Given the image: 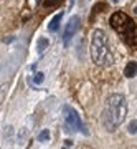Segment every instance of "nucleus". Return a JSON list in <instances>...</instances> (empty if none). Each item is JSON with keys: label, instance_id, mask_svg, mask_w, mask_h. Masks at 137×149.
Listing matches in <instances>:
<instances>
[{"label": "nucleus", "instance_id": "f257e3e1", "mask_svg": "<svg viewBox=\"0 0 137 149\" xmlns=\"http://www.w3.org/2000/svg\"><path fill=\"white\" fill-rule=\"evenodd\" d=\"M127 114L126 98L122 95H111L106 100V108L102 113V124L107 131H116Z\"/></svg>", "mask_w": 137, "mask_h": 149}, {"label": "nucleus", "instance_id": "f03ea898", "mask_svg": "<svg viewBox=\"0 0 137 149\" xmlns=\"http://www.w3.org/2000/svg\"><path fill=\"white\" fill-rule=\"evenodd\" d=\"M109 23L121 35V38L126 42V45L137 50V25L131 17L124 12H116L109 18Z\"/></svg>", "mask_w": 137, "mask_h": 149}, {"label": "nucleus", "instance_id": "7ed1b4c3", "mask_svg": "<svg viewBox=\"0 0 137 149\" xmlns=\"http://www.w3.org/2000/svg\"><path fill=\"white\" fill-rule=\"evenodd\" d=\"M91 58L98 66H109L114 63L111 50H109V40L102 30H94L91 38Z\"/></svg>", "mask_w": 137, "mask_h": 149}, {"label": "nucleus", "instance_id": "20e7f679", "mask_svg": "<svg viewBox=\"0 0 137 149\" xmlns=\"http://www.w3.org/2000/svg\"><path fill=\"white\" fill-rule=\"evenodd\" d=\"M63 119L66 123V126H68V131H81L83 134H89L88 128L84 126V123L81 121V118H79L78 111L71 106H63Z\"/></svg>", "mask_w": 137, "mask_h": 149}, {"label": "nucleus", "instance_id": "39448f33", "mask_svg": "<svg viewBox=\"0 0 137 149\" xmlns=\"http://www.w3.org/2000/svg\"><path fill=\"white\" fill-rule=\"evenodd\" d=\"M79 17L78 15H73L69 18V22L66 23V28H64V33H63V43L64 47H68L69 42H71V38L76 35V32L79 30Z\"/></svg>", "mask_w": 137, "mask_h": 149}, {"label": "nucleus", "instance_id": "423d86ee", "mask_svg": "<svg viewBox=\"0 0 137 149\" xmlns=\"http://www.w3.org/2000/svg\"><path fill=\"white\" fill-rule=\"evenodd\" d=\"M61 20H63V12H60V13H56V15L51 18V22L48 23V32H58V28H60V23H61Z\"/></svg>", "mask_w": 137, "mask_h": 149}, {"label": "nucleus", "instance_id": "0eeeda50", "mask_svg": "<svg viewBox=\"0 0 137 149\" xmlns=\"http://www.w3.org/2000/svg\"><path fill=\"white\" fill-rule=\"evenodd\" d=\"M124 76L126 78H134L137 76V61H129L124 68Z\"/></svg>", "mask_w": 137, "mask_h": 149}, {"label": "nucleus", "instance_id": "6e6552de", "mask_svg": "<svg viewBox=\"0 0 137 149\" xmlns=\"http://www.w3.org/2000/svg\"><path fill=\"white\" fill-rule=\"evenodd\" d=\"M48 45H50V40H48V38H45V37L38 38V43H37V52H38V55H43V53H45V50L48 48Z\"/></svg>", "mask_w": 137, "mask_h": 149}, {"label": "nucleus", "instance_id": "1a4fd4ad", "mask_svg": "<svg viewBox=\"0 0 137 149\" xmlns=\"http://www.w3.org/2000/svg\"><path fill=\"white\" fill-rule=\"evenodd\" d=\"M50 138H51L50 129H43L42 133L38 134V141H40V143H48V141H50Z\"/></svg>", "mask_w": 137, "mask_h": 149}, {"label": "nucleus", "instance_id": "9d476101", "mask_svg": "<svg viewBox=\"0 0 137 149\" xmlns=\"http://www.w3.org/2000/svg\"><path fill=\"white\" fill-rule=\"evenodd\" d=\"M43 81H45V74H43L42 71H38V73L33 74V83H35V85H42Z\"/></svg>", "mask_w": 137, "mask_h": 149}, {"label": "nucleus", "instance_id": "9b49d317", "mask_svg": "<svg viewBox=\"0 0 137 149\" xmlns=\"http://www.w3.org/2000/svg\"><path fill=\"white\" fill-rule=\"evenodd\" d=\"M63 0H45V3H43V7L45 8H51V7H56V5H60Z\"/></svg>", "mask_w": 137, "mask_h": 149}, {"label": "nucleus", "instance_id": "f8f14e48", "mask_svg": "<svg viewBox=\"0 0 137 149\" xmlns=\"http://www.w3.org/2000/svg\"><path fill=\"white\" fill-rule=\"evenodd\" d=\"M127 131L131 134H137V119H132L129 123V126H127Z\"/></svg>", "mask_w": 137, "mask_h": 149}, {"label": "nucleus", "instance_id": "ddd939ff", "mask_svg": "<svg viewBox=\"0 0 137 149\" xmlns=\"http://www.w3.org/2000/svg\"><path fill=\"white\" fill-rule=\"evenodd\" d=\"M12 136H13V128H12V126H5V131H3V138H5V141L7 139L10 141Z\"/></svg>", "mask_w": 137, "mask_h": 149}, {"label": "nucleus", "instance_id": "4468645a", "mask_svg": "<svg viewBox=\"0 0 137 149\" xmlns=\"http://www.w3.org/2000/svg\"><path fill=\"white\" fill-rule=\"evenodd\" d=\"M104 8H106V3H98V5L94 7V12H93V17H91V20L94 18V15L98 13V12H104Z\"/></svg>", "mask_w": 137, "mask_h": 149}, {"label": "nucleus", "instance_id": "2eb2a0df", "mask_svg": "<svg viewBox=\"0 0 137 149\" xmlns=\"http://www.w3.org/2000/svg\"><path fill=\"white\" fill-rule=\"evenodd\" d=\"M26 136H28V129L23 128V129L20 131V133H18V141H23V139H25Z\"/></svg>", "mask_w": 137, "mask_h": 149}, {"label": "nucleus", "instance_id": "dca6fc26", "mask_svg": "<svg viewBox=\"0 0 137 149\" xmlns=\"http://www.w3.org/2000/svg\"><path fill=\"white\" fill-rule=\"evenodd\" d=\"M5 93H7V85H2V86H0V103L3 101V98H5Z\"/></svg>", "mask_w": 137, "mask_h": 149}, {"label": "nucleus", "instance_id": "f3484780", "mask_svg": "<svg viewBox=\"0 0 137 149\" xmlns=\"http://www.w3.org/2000/svg\"><path fill=\"white\" fill-rule=\"evenodd\" d=\"M64 146H66V148H71V146H73V141L66 139V141H64Z\"/></svg>", "mask_w": 137, "mask_h": 149}, {"label": "nucleus", "instance_id": "a211bd4d", "mask_svg": "<svg viewBox=\"0 0 137 149\" xmlns=\"http://www.w3.org/2000/svg\"><path fill=\"white\" fill-rule=\"evenodd\" d=\"M13 40H15V38H13V37H8V38H5L3 42H5V43H12V42H13Z\"/></svg>", "mask_w": 137, "mask_h": 149}, {"label": "nucleus", "instance_id": "6ab92c4d", "mask_svg": "<svg viewBox=\"0 0 137 149\" xmlns=\"http://www.w3.org/2000/svg\"><path fill=\"white\" fill-rule=\"evenodd\" d=\"M111 2H112V3H117V2H119V0H111Z\"/></svg>", "mask_w": 137, "mask_h": 149}, {"label": "nucleus", "instance_id": "aec40b11", "mask_svg": "<svg viewBox=\"0 0 137 149\" xmlns=\"http://www.w3.org/2000/svg\"><path fill=\"white\" fill-rule=\"evenodd\" d=\"M134 12H136V13H137V7H136V8H134Z\"/></svg>", "mask_w": 137, "mask_h": 149}, {"label": "nucleus", "instance_id": "412c9836", "mask_svg": "<svg viewBox=\"0 0 137 149\" xmlns=\"http://www.w3.org/2000/svg\"><path fill=\"white\" fill-rule=\"evenodd\" d=\"M37 3H40V0H37Z\"/></svg>", "mask_w": 137, "mask_h": 149}]
</instances>
